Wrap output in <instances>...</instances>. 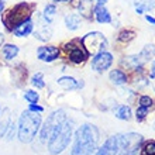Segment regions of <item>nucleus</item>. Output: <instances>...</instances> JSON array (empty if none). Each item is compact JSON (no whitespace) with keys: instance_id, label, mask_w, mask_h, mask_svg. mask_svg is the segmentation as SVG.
<instances>
[{"instance_id":"obj_1","label":"nucleus","mask_w":155,"mask_h":155,"mask_svg":"<svg viewBox=\"0 0 155 155\" xmlns=\"http://www.w3.org/2000/svg\"><path fill=\"white\" fill-rule=\"evenodd\" d=\"M74 145L71 150V155H89L94 152L99 147L100 133L97 127L93 124H83L75 133Z\"/></svg>"},{"instance_id":"obj_2","label":"nucleus","mask_w":155,"mask_h":155,"mask_svg":"<svg viewBox=\"0 0 155 155\" xmlns=\"http://www.w3.org/2000/svg\"><path fill=\"white\" fill-rule=\"evenodd\" d=\"M35 3H28V2H20V3L13 4L12 7L4 8L3 14H2V24L6 28V31L12 33L17 25H20L21 23L27 21L31 18L35 12Z\"/></svg>"},{"instance_id":"obj_3","label":"nucleus","mask_w":155,"mask_h":155,"mask_svg":"<svg viewBox=\"0 0 155 155\" xmlns=\"http://www.w3.org/2000/svg\"><path fill=\"white\" fill-rule=\"evenodd\" d=\"M41 124H42V117L41 113H34V111L25 110L21 113L18 121H17V137L18 141L23 144L33 143L34 138L40 133Z\"/></svg>"},{"instance_id":"obj_4","label":"nucleus","mask_w":155,"mask_h":155,"mask_svg":"<svg viewBox=\"0 0 155 155\" xmlns=\"http://www.w3.org/2000/svg\"><path fill=\"white\" fill-rule=\"evenodd\" d=\"M74 137V124L68 118L55 127L48 138V151L51 155H59L68 148Z\"/></svg>"},{"instance_id":"obj_5","label":"nucleus","mask_w":155,"mask_h":155,"mask_svg":"<svg viewBox=\"0 0 155 155\" xmlns=\"http://www.w3.org/2000/svg\"><path fill=\"white\" fill-rule=\"evenodd\" d=\"M62 51L65 54V57L68 58V61L72 62L74 65H82L89 59V54L85 49L83 44H82L81 38H74V40L68 41L62 45Z\"/></svg>"},{"instance_id":"obj_6","label":"nucleus","mask_w":155,"mask_h":155,"mask_svg":"<svg viewBox=\"0 0 155 155\" xmlns=\"http://www.w3.org/2000/svg\"><path fill=\"white\" fill-rule=\"evenodd\" d=\"M81 41L83 47H85V49L87 51V54L92 55V57L99 52L106 51L107 47H109V41H107L106 35L100 33V31H90V33L85 34L81 38Z\"/></svg>"},{"instance_id":"obj_7","label":"nucleus","mask_w":155,"mask_h":155,"mask_svg":"<svg viewBox=\"0 0 155 155\" xmlns=\"http://www.w3.org/2000/svg\"><path fill=\"white\" fill-rule=\"evenodd\" d=\"M120 151L117 155H131L141 147L144 138L141 134L137 133H127V134H117Z\"/></svg>"},{"instance_id":"obj_8","label":"nucleus","mask_w":155,"mask_h":155,"mask_svg":"<svg viewBox=\"0 0 155 155\" xmlns=\"http://www.w3.org/2000/svg\"><path fill=\"white\" fill-rule=\"evenodd\" d=\"M64 120H66V114L65 111L62 109H58V110H54L51 114L47 117L42 124H41V128H40V140L42 143H47L49 138V135L52 134V131L55 130V127L58 124H61Z\"/></svg>"},{"instance_id":"obj_9","label":"nucleus","mask_w":155,"mask_h":155,"mask_svg":"<svg viewBox=\"0 0 155 155\" xmlns=\"http://www.w3.org/2000/svg\"><path fill=\"white\" fill-rule=\"evenodd\" d=\"M113 54L109 52V51H103V52H99L96 55H93V59H92V69L97 74H103L106 72L111 65H113Z\"/></svg>"},{"instance_id":"obj_10","label":"nucleus","mask_w":155,"mask_h":155,"mask_svg":"<svg viewBox=\"0 0 155 155\" xmlns=\"http://www.w3.org/2000/svg\"><path fill=\"white\" fill-rule=\"evenodd\" d=\"M59 57H61V49L58 48L57 45L45 44L37 48V58H38V61H41V62L51 64V62L57 61Z\"/></svg>"},{"instance_id":"obj_11","label":"nucleus","mask_w":155,"mask_h":155,"mask_svg":"<svg viewBox=\"0 0 155 155\" xmlns=\"http://www.w3.org/2000/svg\"><path fill=\"white\" fill-rule=\"evenodd\" d=\"M51 25L52 24L47 23L40 14L38 18H37V21L34 23V30H33L34 37L37 38V40L42 41V42L49 41L51 37H52V27H51Z\"/></svg>"},{"instance_id":"obj_12","label":"nucleus","mask_w":155,"mask_h":155,"mask_svg":"<svg viewBox=\"0 0 155 155\" xmlns=\"http://www.w3.org/2000/svg\"><path fill=\"white\" fill-rule=\"evenodd\" d=\"M120 151L117 135H111L104 141L102 147H97L94 155H117Z\"/></svg>"},{"instance_id":"obj_13","label":"nucleus","mask_w":155,"mask_h":155,"mask_svg":"<svg viewBox=\"0 0 155 155\" xmlns=\"http://www.w3.org/2000/svg\"><path fill=\"white\" fill-rule=\"evenodd\" d=\"M18 54H20V48H18V45H16V44L4 42V44L0 47V57L3 58L6 62L14 61Z\"/></svg>"},{"instance_id":"obj_14","label":"nucleus","mask_w":155,"mask_h":155,"mask_svg":"<svg viewBox=\"0 0 155 155\" xmlns=\"http://www.w3.org/2000/svg\"><path fill=\"white\" fill-rule=\"evenodd\" d=\"M57 83L61 86L64 90H78L83 87V81H79L74 76H61L57 79Z\"/></svg>"},{"instance_id":"obj_15","label":"nucleus","mask_w":155,"mask_h":155,"mask_svg":"<svg viewBox=\"0 0 155 155\" xmlns=\"http://www.w3.org/2000/svg\"><path fill=\"white\" fill-rule=\"evenodd\" d=\"M33 30H34V18L31 17L27 21L21 23L20 25H17L16 28L12 31V34L17 38H25L33 34Z\"/></svg>"},{"instance_id":"obj_16","label":"nucleus","mask_w":155,"mask_h":155,"mask_svg":"<svg viewBox=\"0 0 155 155\" xmlns=\"http://www.w3.org/2000/svg\"><path fill=\"white\" fill-rule=\"evenodd\" d=\"M93 16L94 20L97 21L99 24H110L111 23V14L110 12L106 8L104 4H96L93 7Z\"/></svg>"},{"instance_id":"obj_17","label":"nucleus","mask_w":155,"mask_h":155,"mask_svg":"<svg viewBox=\"0 0 155 155\" xmlns=\"http://www.w3.org/2000/svg\"><path fill=\"white\" fill-rule=\"evenodd\" d=\"M126 69H130V71H141L143 69V66L145 65L143 61H141V58L138 57V54H135V55H128V57H124L120 61Z\"/></svg>"},{"instance_id":"obj_18","label":"nucleus","mask_w":155,"mask_h":155,"mask_svg":"<svg viewBox=\"0 0 155 155\" xmlns=\"http://www.w3.org/2000/svg\"><path fill=\"white\" fill-rule=\"evenodd\" d=\"M64 24L69 31H78L82 27V16L78 13H68L64 18Z\"/></svg>"},{"instance_id":"obj_19","label":"nucleus","mask_w":155,"mask_h":155,"mask_svg":"<svg viewBox=\"0 0 155 155\" xmlns=\"http://www.w3.org/2000/svg\"><path fill=\"white\" fill-rule=\"evenodd\" d=\"M13 117H12V111L8 107H4L0 111V138L6 135V131H7L8 126L12 124Z\"/></svg>"},{"instance_id":"obj_20","label":"nucleus","mask_w":155,"mask_h":155,"mask_svg":"<svg viewBox=\"0 0 155 155\" xmlns=\"http://www.w3.org/2000/svg\"><path fill=\"white\" fill-rule=\"evenodd\" d=\"M109 79H110V82L114 86H123L128 82L127 74L121 69H113L110 74H109Z\"/></svg>"},{"instance_id":"obj_21","label":"nucleus","mask_w":155,"mask_h":155,"mask_svg":"<svg viewBox=\"0 0 155 155\" xmlns=\"http://www.w3.org/2000/svg\"><path fill=\"white\" fill-rule=\"evenodd\" d=\"M155 7V0H134V8L137 14H145Z\"/></svg>"},{"instance_id":"obj_22","label":"nucleus","mask_w":155,"mask_h":155,"mask_svg":"<svg viewBox=\"0 0 155 155\" xmlns=\"http://www.w3.org/2000/svg\"><path fill=\"white\" fill-rule=\"evenodd\" d=\"M57 6H55V3H48L47 6L44 7V10H42V13H41V17L44 18L47 23H49V24H52L54 21H55V17H57Z\"/></svg>"},{"instance_id":"obj_23","label":"nucleus","mask_w":155,"mask_h":155,"mask_svg":"<svg viewBox=\"0 0 155 155\" xmlns=\"http://www.w3.org/2000/svg\"><path fill=\"white\" fill-rule=\"evenodd\" d=\"M138 57L141 58V61H143L144 64H147L148 61H152L155 58V44L144 45V48L138 52Z\"/></svg>"},{"instance_id":"obj_24","label":"nucleus","mask_w":155,"mask_h":155,"mask_svg":"<svg viewBox=\"0 0 155 155\" xmlns=\"http://www.w3.org/2000/svg\"><path fill=\"white\" fill-rule=\"evenodd\" d=\"M114 116L118 120H123V121H128L133 117V113H131V107L128 104H120L117 106L114 111Z\"/></svg>"},{"instance_id":"obj_25","label":"nucleus","mask_w":155,"mask_h":155,"mask_svg":"<svg viewBox=\"0 0 155 155\" xmlns=\"http://www.w3.org/2000/svg\"><path fill=\"white\" fill-rule=\"evenodd\" d=\"M135 37H137V33L133 28H123L117 35V41L118 42H123V44H127V42L134 40Z\"/></svg>"},{"instance_id":"obj_26","label":"nucleus","mask_w":155,"mask_h":155,"mask_svg":"<svg viewBox=\"0 0 155 155\" xmlns=\"http://www.w3.org/2000/svg\"><path fill=\"white\" fill-rule=\"evenodd\" d=\"M140 155H155V140L144 141L140 147Z\"/></svg>"},{"instance_id":"obj_27","label":"nucleus","mask_w":155,"mask_h":155,"mask_svg":"<svg viewBox=\"0 0 155 155\" xmlns=\"http://www.w3.org/2000/svg\"><path fill=\"white\" fill-rule=\"evenodd\" d=\"M30 83L35 87V89H44L45 87V81H44V74L42 72H35L30 79Z\"/></svg>"},{"instance_id":"obj_28","label":"nucleus","mask_w":155,"mask_h":155,"mask_svg":"<svg viewBox=\"0 0 155 155\" xmlns=\"http://www.w3.org/2000/svg\"><path fill=\"white\" fill-rule=\"evenodd\" d=\"M23 97H24V100L28 103V104H31V103H38V100H40V93L33 89H27V90H24Z\"/></svg>"},{"instance_id":"obj_29","label":"nucleus","mask_w":155,"mask_h":155,"mask_svg":"<svg viewBox=\"0 0 155 155\" xmlns=\"http://www.w3.org/2000/svg\"><path fill=\"white\" fill-rule=\"evenodd\" d=\"M138 104L140 106H144V107L151 109V107L155 104V100L151 97V96H148V94H141V96L138 97Z\"/></svg>"},{"instance_id":"obj_30","label":"nucleus","mask_w":155,"mask_h":155,"mask_svg":"<svg viewBox=\"0 0 155 155\" xmlns=\"http://www.w3.org/2000/svg\"><path fill=\"white\" fill-rule=\"evenodd\" d=\"M148 111L150 109L148 107H144V106H138V109L135 110V118H137V121L138 123H143L148 116Z\"/></svg>"},{"instance_id":"obj_31","label":"nucleus","mask_w":155,"mask_h":155,"mask_svg":"<svg viewBox=\"0 0 155 155\" xmlns=\"http://www.w3.org/2000/svg\"><path fill=\"white\" fill-rule=\"evenodd\" d=\"M16 131H17V124L14 121H12V124L8 126L7 131H6V135H4L6 140H7V141H12V140L14 138V133H16Z\"/></svg>"},{"instance_id":"obj_32","label":"nucleus","mask_w":155,"mask_h":155,"mask_svg":"<svg viewBox=\"0 0 155 155\" xmlns=\"http://www.w3.org/2000/svg\"><path fill=\"white\" fill-rule=\"evenodd\" d=\"M28 110L34 111V113H42V111H44V107L40 106L38 103H31V104H28Z\"/></svg>"},{"instance_id":"obj_33","label":"nucleus","mask_w":155,"mask_h":155,"mask_svg":"<svg viewBox=\"0 0 155 155\" xmlns=\"http://www.w3.org/2000/svg\"><path fill=\"white\" fill-rule=\"evenodd\" d=\"M150 78L155 79V59L151 62V68H150Z\"/></svg>"},{"instance_id":"obj_34","label":"nucleus","mask_w":155,"mask_h":155,"mask_svg":"<svg viewBox=\"0 0 155 155\" xmlns=\"http://www.w3.org/2000/svg\"><path fill=\"white\" fill-rule=\"evenodd\" d=\"M145 20L150 23V24H152V25H155V17H152V16H148V14H145Z\"/></svg>"},{"instance_id":"obj_35","label":"nucleus","mask_w":155,"mask_h":155,"mask_svg":"<svg viewBox=\"0 0 155 155\" xmlns=\"http://www.w3.org/2000/svg\"><path fill=\"white\" fill-rule=\"evenodd\" d=\"M51 2H52V3H69L71 0H51Z\"/></svg>"},{"instance_id":"obj_36","label":"nucleus","mask_w":155,"mask_h":155,"mask_svg":"<svg viewBox=\"0 0 155 155\" xmlns=\"http://www.w3.org/2000/svg\"><path fill=\"white\" fill-rule=\"evenodd\" d=\"M4 44V34L3 33H0V47Z\"/></svg>"},{"instance_id":"obj_37","label":"nucleus","mask_w":155,"mask_h":155,"mask_svg":"<svg viewBox=\"0 0 155 155\" xmlns=\"http://www.w3.org/2000/svg\"><path fill=\"white\" fill-rule=\"evenodd\" d=\"M4 4L6 3H0V17H2V14H3V12H4Z\"/></svg>"},{"instance_id":"obj_38","label":"nucleus","mask_w":155,"mask_h":155,"mask_svg":"<svg viewBox=\"0 0 155 155\" xmlns=\"http://www.w3.org/2000/svg\"><path fill=\"white\" fill-rule=\"evenodd\" d=\"M94 2H96V3H99V4H106L109 0H94Z\"/></svg>"},{"instance_id":"obj_39","label":"nucleus","mask_w":155,"mask_h":155,"mask_svg":"<svg viewBox=\"0 0 155 155\" xmlns=\"http://www.w3.org/2000/svg\"><path fill=\"white\" fill-rule=\"evenodd\" d=\"M152 130L155 131V121H154V124H152Z\"/></svg>"},{"instance_id":"obj_40","label":"nucleus","mask_w":155,"mask_h":155,"mask_svg":"<svg viewBox=\"0 0 155 155\" xmlns=\"http://www.w3.org/2000/svg\"><path fill=\"white\" fill-rule=\"evenodd\" d=\"M0 3H6V0H0Z\"/></svg>"},{"instance_id":"obj_41","label":"nucleus","mask_w":155,"mask_h":155,"mask_svg":"<svg viewBox=\"0 0 155 155\" xmlns=\"http://www.w3.org/2000/svg\"><path fill=\"white\" fill-rule=\"evenodd\" d=\"M0 111H2V106H0Z\"/></svg>"},{"instance_id":"obj_42","label":"nucleus","mask_w":155,"mask_h":155,"mask_svg":"<svg viewBox=\"0 0 155 155\" xmlns=\"http://www.w3.org/2000/svg\"><path fill=\"white\" fill-rule=\"evenodd\" d=\"M89 155H93V152H92V154H89Z\"/></svg>"},{"instance_id":"obj_43","label":"nucleus","mask_w":155,"mask_h":155,"mask_svg":"<svg viewBox=\"0 0 155 155\" xmlns=\"http://www.w3.org/2000/svg\"><path fill=\"white\" fill-rule=\"evenodd\" d=\"M131 155H135V154H131Z\"/></svg>"}]
</instances>
